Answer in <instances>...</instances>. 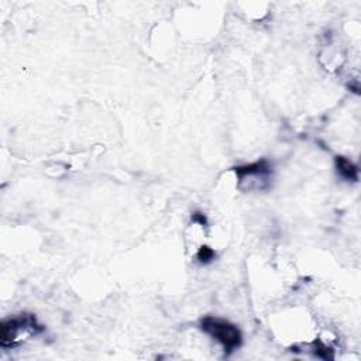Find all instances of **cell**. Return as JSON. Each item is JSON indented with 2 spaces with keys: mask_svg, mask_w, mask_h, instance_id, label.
<instances>
[{
  "mask_svg": "<svg viewBox=\"0 0 361 361\" xmlns=\"http://www.w3.org/2000/svg\"><path fill=\"white\" fill-rule=\"evenodd\" d=\"M41 331L42 326L38 324L35 316L25 313L14 316L1 323L0 344L3 347H16Z\"/></svg>",
  "mask_w": 361,
  "mask_h": 361,
  "instance_id": "1",
  "label": "cell"
},
{
  "mask_svg": "<svg viewBox=\"0 0 361 361\" xmlns=\"http://www.w3.org/2000/svg\"><path fill=\"white\" fill-rule=\"evenodd\" d=\"M202 330H204L209 336L217 340L226 353H231L241 344V333L240 330L231 324L230 322L213 316H206L200 322Z\"/></svg>",
  "mask_w": 361,
  "mask_h": 361,
  "instance_id": "2",
  "label": "cell"
},
{
  "mask_svg": "<svg viewBox=\"0 0 361 361\" xmlns=\"http://www.w3.org/2000/svg\"><path fill=\"white\" fill-rule=\"evenodd\" d=\"M238 186L243 190H264L269 186L271 166L267 161H257L235 168Z\"/></svg>",
  "mask_w": 361,
  "mask_h": 361,
  "instance_id": "3",
  "label": "cell"
},
{
  "mask_svg": "<svg viewBox=\"0 0 361 361\" xmlns=\"http://www.w3.org/2000/svg\"><path fill=\"white\" fill-rule=\"evenodd\" d=\"M336 168L341 178L345 180H357L358 179V169L357 166L345 157H336Z\"/></svg>",
  "mask_w": 361,
  "mask_h": 361,
  "instance_id": "4",
  "label": "cell"
},
{
  "mask_svg": "<svg viewBox=\"0 0 361 361\" xmlns=\"http://www.w3.org/2000/svg\"><path fill=\"white\" fill-rule=\"evenodd\" d=\"M214 257V252L209 248V247H202L199 250V254H197V258L200 262H209L210 259H213Z\"/></svg>",
  "mask_w": 361,
  "mask_h": 361,
  "instance_id": "5",
  "label": "cell"
}]
</instances>
